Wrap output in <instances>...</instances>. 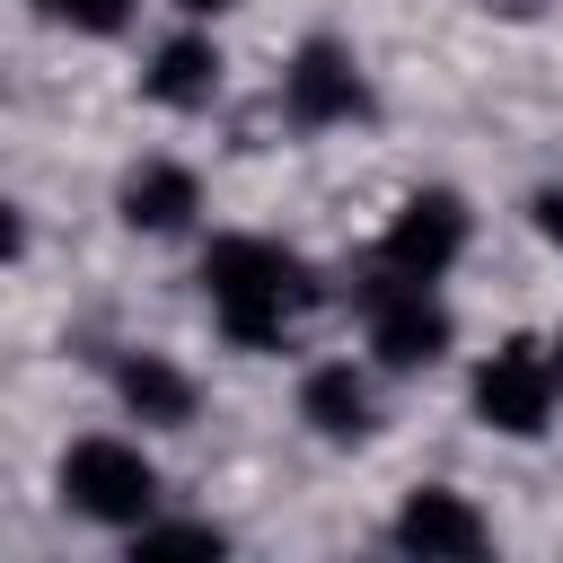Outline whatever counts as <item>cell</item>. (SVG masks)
<instances>
[{"mask_svg":"<svg viewBox=\"0 0 563 563\" xmlns=\"http://www.w3.org/2000/svg\"><path fill=\"white\" fill-rule=\"evenodd\" d=\"M466 255V202L457 194H405L396 202V220H387V238H378V273H396V282H440L449 264Z\"/></svg>","mask_w":563,"mask_h":563,"instance_id":"5","label":"cell"},{"mask_svg":"<svg viewBox=\"0 0 563 563\" xmlns=\"http://www.w3.org/2000/svg\"><path fill=\"white\" fill-rule=\"evenodd\" d=\"M282 106H290V123H352V114H369V79H361L352 44H334V35L299 44L290 70H282Z\"/></svg>","mask_w":563,"mask_h":563,"instance_id":"6","label":"cell"},{"mask_svg":"<svg viewBox=\"0 0 563 563\" xmlns=\"http://www.w3.org/2000/svg\"><path fill=\"white\" fill-rule=\"evenodd\" d=\"M554 396H563L554 352L528 343V334H510V343H493V352L475 361V422L501 431V440H537V431L554 422Z\"/></svg>","mask_w":563,"mask_h":563,"instance_id":"2","label":"cell"},{"mask_svg":"<svg viewBox=\"0 0 563 563\" xmlns=\"http://www.w3.org/2000/svg\"><path fill=\"white\" fill-rule=\"evenodd\" d=\"M114 396H123L132 422H158V431L194 422V378H185L167 352H123V361H114Z\"/></svg>","mask_w":563,"mask_h":563,"instance_id":"9","label":"cell"},{"mask_svg":"<svg viewBox=\"0 0 563 563\" xmlns=\"http://www.w3.org/2000/svg\"><path fill=\"white\" fill-rule=\"evenodd\" d=\"M114 211H123V229L167 238V229H185V220L202 211V176H194V167H176V158H150V167H132V176H123Z\"/></svg>","mask_w":563,"mask_h":563,"instance_id":"8","label":"cell"},{"mask_svg":"<svg viewBox=\"0 0 563 563\" xmlns=\"http://www.w3.org/2000/svg\"><path fill=\"white\" fill-rule=\"evenodd\" d=\"M220 545H229V537L202 528V519H167V528L141 519V528H132V554H141V563H158V554H220Z\"/></svg>","mask_w":563,"mask_h":563,"instance_id":"12","label":"cell"},{"mask_svg":"<svg viewBox=\"0 0 563 563\" xmlns=\"http://www.w3.org/2000/svg\"><path fill=\"white\" fill-rule=\"evenodd\" d=\"M545 352H554V378H563V334H554V343H545Z\"/></svg>","mask_w":563,"mask_h":563,"instance_id":"15","label":"cell"},{"mask_svg":"<svg viewBox=\"0 0 563 563\" xmlns=\"http://www.w3.org/2000/svg\"><path fill=\"white\" fill-rule=\"evenodd\" d=\"M361 317H369V352L387 361V369H431L440 352H449V308L431 299V282H396V273H361Z\"/></svg>","mask_w":563,"mask_h":563,"instance_id":"4","label":"cell"},{"mask_svg":"<svg viewBox=\"0 0 563 563\" xmlns=\"http://www.w3.org/2000/svg\"><path fill=\"white\" fill-rule=\"evenodd\" d=\"M26 9L53 18V26H79V35H114L132 18V0H26Z\"/></svg>","mask_w":563,"mask_h":563,"instance_id":"13","label":"cell"},{"mask_svg":"<svg viewBox=\"0 0 563 563\" xmlns=\"http://www.w3.org/2000/svg\"><path fill=\"white\" fill-rule=\"evenodd\" d=\"M185 18H220V9H238V0H176Z\"/></svg>","mask_w":563,"mask_h":563,"instance_id":"14","label":"cell"},{"mask_svg":"<svg viewBox=\"0 0 563 563\" xmlns=\"http://www.w3.org/2000/svg\"><path fill=\"white\" fill-rule=\"evenodd\" d=\"M299 413L317 440H369V378L352 361H325L299 378Z\"/></svg>","mask_w":563,"mask_h":563,"instance_id":"11","label":"cell"},{"mask_svg":"<svg viewBox=\"0 0 563 563\" xmlns=\"http://www.w3.org/2000/svg\"><path fill=\"white\" fill-rule=\"evenodd\" d=\"M202 299H211V325H220L238 352H273V343L308 317L317 273H308L290 246H273V238H211V255H202Z\"/></svg>","mask_w":563,"mask_h":563,"instance_id":"1","label":"cell"},{"mask_svg":"<svg viewBox=\"0 0 563 563\" xmlns=\"http://www.w3.org/2000/svg\"><path fill=\"white\" fill-rule=\"evenodd\" d=\"M158 106H176V114H202L211 97H220V44H202V35H167L158 53H150V79H141Z\"/></svg>","mask_w":563,"mask_h":563,"instance_id":"10","label":"cell"},{"mask_svg":"<svg viewBox=\"0 0 563 563\" xmlns=\"http://www.w3.org/2000/svg\"><path fill=\"white\" fill-rule=\"evenodd\" d=\"M484 519H475V501L466 493H449V484H422V493H405V510H396V545L405 554H484Z\"/></svg>","mask_w":563,"mask_h":563,"instance_id":"7","label":"cell"},{"mask_svg":"<svg viewBox=\"0 0 563 563\" xmlns=\"http://www.w3.org/2000/svg\"><path fill=\"white\" fill-rule=\"evenodd\" d=\"M62 501L97 528H141L158 510V466L132 440H79L62 457Z\"/></svg>","mask_w":563,"mask_h":563,"instance_id":"3","label":"cell"}]
</instances>
